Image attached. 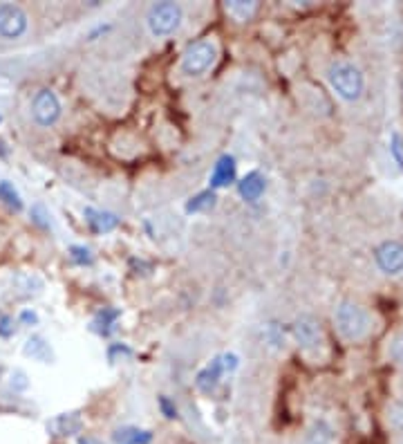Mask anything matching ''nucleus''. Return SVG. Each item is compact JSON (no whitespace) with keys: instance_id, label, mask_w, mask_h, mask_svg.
Segmentation results:
<instances>
[{"instance_id":"obj_24","label":"nucleus","mask_w":403,"mask_h":444,"mask_svg":"<svg viewBox=\"0 0 403 444\" xmlns=\"http://www.w3.org/2000/svg\"><path fill=\"white\" fill-rule=\"evenodd\" d=\"M159 408H162V413L168 418V420H175L177 418V408H175V404L168 400V397H159Z\"/></svg>"},{"instance_id":"obj_22","label":"nucleus","mask_w":403,"mask_h":444,"mask_svg":"<svg viewBox=\"0 0 403 444\" xmlns=\"http://www.w3.org/2000/svg\"><path fill=\"white\" fill-rule=\"evenodd\" d=\"M14 330H16V324H14V316H9V314H3V316H0V336H3V339H7V336L14 334Z\"/></svg>"},{"instance_id":"obj_21","label":"nucleus","mask_w":403,"mask_h":444,"mask_svg":"<svg viewBox=\"0 0 403 444\" xmlns=\"http://www.w3.org/2000/svg\"><path fill=\"white\" fill-rule=\"evenodd\" d=\"M70 256H72L74 263H79V265H90L92 263V254H90L88 247H72Z\"/></svg>"},{"instance_id":"obj_10","label":"nucleus","mask_w":403,"mask_h":444,"mask_svg":"<svg viewBox=\"0 0 403 444\" xmlns=\"http://www.w3.org/2000/svg\"><path fill=\"white\" fill-rule=\"evenodd\" d=\"M267 189V180L262 177L258 171H251V173H246L240 182H238V191L242 195V200L246 202H256L260 200V195L265 193Z\"/></svg>"},{"instance_id":"obj_27","label":"nucleus","mask_w":403,"mask_h":444,"mask_svg":"<svg viewBox=\"0 0 403 444\" xmlns=\"http://www.w3.org/2000/svg\"><path fill=\"white\" fill-rule=\"evenodd\" d=\"M79 444H97V442H95V440H90V438H81Z\"/></svg>"},{"instance_id":"obj_18","label":"nucleus","mask_w":403,"mask_h":444,"mask_svg":"<svg viewBox=\"0 0 403 444\" xmlns=\"http://www.w3.org/2000/svg\"><path fill=\"white\" fill-rule=\"evenodd\" d=\"M0 202H3L5 207H9L11 211H23V200H21V193L14 189L11 182L3 180L0 182Z\"/></svg>"},{"instance_id":"obj_11","label":"nucleus","mask_w":403,"mask_h":444,"mask_svg":"<svg viewBox=\"0 0 403 444\" xmlns=\"http://www.w3.org/2000/svg\"><path fill=\"white\" fill-rule=\"evenodd\" d=\"M83 428V422L81 418L76 415V413H63V415H56L54 420L48 422V431L56 438H66V435H74V433H79Z\"/></svg>"},{"instance_id":"obj_13","label":"nucleus","mask_w":403,"mask_h":444,"mask_svg":"<svg viewBox=\"0 0 403 444\" xmlns=\"http://www.w3.org/2000/svg\"><path fill=\"white\" fill-rule=\"evenodd\" d=\"M85 220L92 227V232L97 234H108L115 232L119 227V218L110 211H97V209H85Z\"/></svg>"},{"instance_id":"obj_25","label":"nucleus","mask_w":403,"mask_h":444,"mask_svg":"<svg viewBox=\"0 0 403 444\" xmlns=\"http://www.w3.org/2000/svg\"><path fill=\"white\" fill-rule=\"evenodd\" d=\"M32 218H34V222H36V224H41L43 229H48V227H50L48 222H45V220H43V218H45V209H43L41 205H36V207H34V213H32Z\"/></svg>"},{"instance_id":"obj_20","label":"nucleus","mask_w":403,"mask_h":444,"mask_svg":"<svg viewBox=\"0 0 403 444\" xmlns=\"http://www.w3.org/2000/svg\"><path fill=\"white\" fill-rule=\"evenodd\" d=\"M390 355H392V359H394L399 366H403V330H401V332L394 336V339H392Z\"/></svg>"},{"instance_id":"obj_5","label":"nucleus","mask_w":403,"mask_h":444,"mask_svg":"<svg viewBox=\"0 0 403 444\" xmlns=\"http://www.w3.org/2000/svg\"><path fill=\"white\" fill-rule=\"evenodd\" d=\"M32 117L38 126L48 128V126H54L58 117H61V101L56 97L54 90L50 88H43L34 95L32 99Z\"/></svg>"},{"instance_id":"obj_8","label":"nucleus","mask_w":403,"mask_h":444,"mask_svg":"<svg viewBox=\"0 0 403 444\" xmlns=\"http://www.w3.org/2000/svg\"><path fill=\"white\" fill-rule=\"evenodd\" d=\"M377 265L381 267V272L385 274H399L403 272V244L397 240H387L383 244H379L377 252Z\"/></svg>"},{"instance_id":"obj_4","label":"nucleus","mask_w":403,"mask_h":444,"mask_svg":"<svg viewBox=\"0 0 403 444\" xmlns=\"http://www.w3.org/2000/svg\"><path fill=\"white\" fill-rule=\"evenodd\" d=\"M182 7L177 3H155L148 9V29L155 36H168L182 25Z\"/></svg>"},{"instance_id":"obj_12","label":"nucleus","mask_w":403,"mask_h":444,"mask_svg":"<svg viewBox=\"0 0 403 444\" xmlns=\"http://www.w3.org/2000/svg\"><path fill=\"white\" fill-rule=\"evenodd\" d=\"M234 180H236V160L231 155H222L211 173V187L222 189V187H229Z\"/></svg>"},{"instance_id":"obj_19","label":"nucleus","mask_w":403,"mask_h":444,"mask_svg":"<svg viewBox=\"0 0 403 444\" xmlns=\"http://www.w3.org/2000/svg\"><path fill=\"white\" fill-rule=\"evenodd\" d=\"M119 310H103L99 312V316L95 319V324H92V330H97L99 334H108L110 332V326L119 319Z\"/></svg>"},{"instance_id":"obj_23","label":"nucleus","mask_w":403,"mask_h":444,"mask_svg":"<svg viewBox=\"0 0 403 444\" xmlns=\"http://www.w3.org/2000/svg\"><path fill=\"white\" fill-rule=\"evenodd\" d=\"M390 153L394 155V160H397L399 168H403V144H401V137H399L397 133L392 135V142H390Z\"/></svg>"},{"instance_id":"obj_29","label":"nucleus","mask_w":403,"mask_h":444,"mask_svg":"<svg viewBox=\"0 0 403 444\" xmlns=\"http://www.w3.org/2000/svg\"><path fill=\"white\" fill-rule=\"evenodd\" d=\"M0 121H3V117H0Z\"/></svg>"},{"instance_id":"obj_9","label":"nucleus","mask_w":403,"mask_h":444,"mask_svg":"<svg viewBox=\"0 0 403 444\" xmlns=\"http://www.w3.org/2000/svg\"><path fill=\"white\" fill-rule=\"evenodd\" d=\"M224 375V366H222V357H215L204 371H202L195 379L197 388L204 393V395H211L215 388L220 384V377Z\"/></svg>"},{"instance_id":"obj_17","label":"nucleus","mask_w":403,"mask_h":444,"mask_svg":"<svg viewBox=\"0 0 403 444\" xmlns=\"http://www.w3.org/2000/svg\"><path fill=\"white\" fill-rule=\"evenodd\" d=\"M305 444H334V431L330 424L325 422H316L312 428H309Z\"/></svg>"},{"instance_id":"obj_7","label":"nucleus","mask_w":403,"mask_h":444,"mask_svg":"<svg viewBox=\"0 0 403 444\" xmlns=\"http://www.w3.org/2000/svg\"><path fill=\"white\" fill-rule=\"evenodd\" d=\"M293 332V339L298 341V346L303 350H318L323 346V328H320V321L316 316H300L296 319V324L291 328Z\"/></svg>"},{"instance_id":"obj_3","label":"nucleus","mask_w":403,"mask_h":444,"mask_svg":"<svg viewBox=\"0 0 403 444\" xmlns=\"http://www.w3.org/2000/svg\"><path fill=\"white\" fill-rule=\"evenodd\" d=\"M215 58H218V48L211 41H197L186 48L182 54V72L189 76H199L213 68Z\"/></svg>"},{"instance_id":"obj_1","label":"nucleus","mask_w":403,"mask_h":444,"mask_svg":"<svg viewBox=\"0 0 403 444\" xmlns=\"http://www.w3.org/2000/svg\"><path fill=\"white\" fill-rule=\"evenodd\" d=\"M334 321H336V330L347 341H361L370 332V316L365 308H361V305L354 301L338 303V308L334 312Z\"/></svg>"},{"instance_id":"obj_15","label":"nucleus","mask_w":403,"mask_h":444,"mask_svg":"<svg viewBox=\"0 0 403 444\" xmlns=\"http://www.w3.org/2000/svg\"><path fill=\"white\" fill-rule=\"evenodd\" d=\"M218 202V195L215 191H202L197 195H193L189 202H186V213H202V211H211Z\"/></svg>"},{"instance_id":"obj_6","label":"nucleus","mask_w":403,"mask_h":444,"mask_svg":"<svg viewBox=\"0 0 403 444\" xmlns=\"http://www.w3.org/2000/svg\"><path fill=\"white\" fill-rule=\"evenodd\" d=\"M29 27L27 11L21 5L3 3L0 5V36L3 38H21Z\"/></svg>"},{"instance_id":"obj_14","label":"nucleus","mask_w":403,"mask_h":444,"mask_svg":"<svg viewBox=\"0 0 403 444\" xmlns=\"http://www.w3.org/2000/svg\"><path fill=\"white\" fill-rule=\"evenodd\" d=\"M25 355L32 357L41 363H52L54 361V352L50 348V344L43 339V336H29L27 344H25Z\"/></svg>"},{"instance_id":"obj_2","label":"nucleus","mask_w":403,"mask_h":444,"mask_svg":"<svg viewBox=\"0 0 403 444\" xmlns=\"http://www.w3.org/2000/svg\"><path fill=\"white\" fill-rule=\"evenodd\" d=\"M330 83L336 90L338 97H343L347 101H356L363 95V74L359 68H354L352 63H334L330 68Z\"/></svg>"},{"instance_id":"obj_16","label":"nucleus","mask_w":403,"mask_h":444,"mask_svg":"<svg viewBox=\"0 0 403 444\" xmlns=\"http://www.w3.org/2000/svg\"><path fill=\"white\" fill-rule=\"evenodd\" d=\"M226 11L234 16L236 21H249L253 14L258 11L256 0H234V3H226Z\"/></svg>"},{"instance_id":"obj_26","label":"nucleus","mask_w":403,"mask_h":444,"mask_svg":"<svg viewBox=\"0 0 403 444\" xmlns=\"http://www.w3.org/2000/svg\"><path fill=\"white\" fill-rule=\"evenodd\" d=\"M21 319L25 321V324H36V321H38V316H36L34 312H23Z\"/></svg>"},{"instance_id":"obj_28","label":"nucleus","mask_w":403,"mask_h":444,"mask_svg":"<svg viewBox=\"0 0 403 444\" xmlns=\"http://www.w3.org/2000/svg\"><path fill=\"white\" fill-rule=\"evenodd\" d=\"M401 88H403V79H401Z\"/></svg>"}]
</instances>
